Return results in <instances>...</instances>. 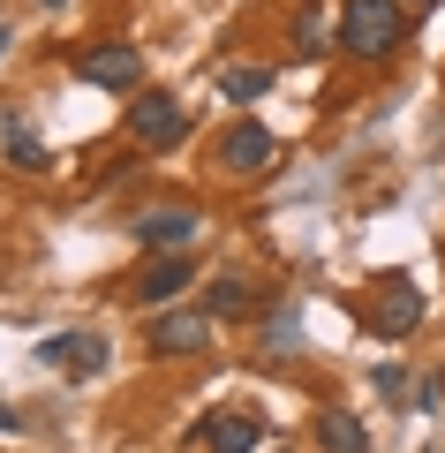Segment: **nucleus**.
Returning a JSON list of instances; mask_svg holds the SVG:
<instances>
[{"instance_id": "423d86ee", "label": "nucleus", "mask_w": 445, "mask_h": 453, "mask_svg": "<svg viewBox=\"0 0 445 453\" xmlns=\"http://www.w3.org/2000/svg\"><path fill=\"white\" fill-rule=\"evenodd\" d=\"M76 68H83V83H98V91H136L143 83V53L136 46H91Z\"/></svg>"}, {"instance_id": "a211bd4d", "label": "nucleus", "mask_w": 445, "mask_h": 453, "mask_svg": "<svg viewBox=\"0 0 445 453\" xmlns=\"http://www.w3.org/2000/svg\"><path fill=\"white\" fill-rule=\"evenodd\" d=\"M0 431H23V416H16V408H8V401H0Z\"/></svg>"}, {"instance_id": "f257e3e1", "label": "nucleus", "mask_w": 445, "mask_h": 453, "mask_svg": "<svg viewBox=\"0 0 445 453\" xmlns=\"http://www.w3.org/2000/svg\"><path fill=\"white\" fill-rule=\"evenodd\" d=\"M400 38H408V8H400V0H348V8H340V46H348L355 61H385Z\"/></svg>"}, {"instance_id": "f3484780", "label": "nucleus", "mask_w": 445, "mask_h": 453, "mask_svg": "<svg viewBox=\"0 0 445 453\" xmlns=\"http://www.w3.org/2000/svg\"><path fill=\"white\" fill-rule=\"evenodd\" d=\"M370 386H378V393H385V401H400V386H408V378H400V371H393V363H378V378H370Z\"/></svg>"}, {"instance_id": "39448f33", "label": "nucleus", "mask_w": 445, "mask_h": 453, "mask_svg": "<svg viewBox=\"0 0 445 453\" xmlns=\"http://www.w3.org/2000/svg\"><path fill=\"white\" fill-rule=\"evenodd\" d=\"M196 226H204V219H196L189 204H159V211H143V219H136V242L151 250V257H159V250H166V257H181V250L196 242Z\"/></svg>"}, {"instance_id": "0eeeda50", "label": "nucleus", "mask_w": 445, "mask_h": 453, "mask_svg": "<svg viewBox=\"0 0 445 453\" xmlns=\"http://www.w3.org/2000/svg\"><path fill=\"white\" fill-rule=\"evenodd\" d=\"M211 340V310H166L151 318V356H196Z\"/></svg>"}, {"instance_id": "aec40b11", "label": "nucleus", "mask_w": 445, "mask_h": 453, "mask_svg": "<svg viewBox=\"0 0 445 453\" xmlns=\"http://www.w3.org/2000/svg\"><path fill=\"white\" fill-rule=\"evenodd\" d=\"M0 53H8V23H0Z\"/></svg>"}, {"instance_id": "412c9836", "label": "nucleus", "mask_w": 445, "mask_h": 453, "mask_svg": "<svg viewBox=\"0 0 445 453\" xmlns=\"http://www.w3.org/2000/svg\"><path fill=\"white\" fill-rule=\"evenodd\" d=\"M46 8H68V0H46Z\"/></svg>"}, {"instance_id": "4468645a", "label": "nucleus", "mask_w": 445, "mask_h": 453, "mask_svg": "<svg viewBox=\"0 0 445 453\" xmlns=\"http://www.w3.org/2000/svg\"><path fill=\"white\" fill-rule=\"evenodd\" d=\"M8 159H16V166H31V174H38V166H46V144H38V136L23 129V121H8Z\"/></svg>"}, {"instance_id": "9b49d317", "label": "nucleus", "mask_w": 445, "mask_h": 453, "mask_svg": "<svg viewBox=\"0 0 445 453\" xmlns=\"http://www.w3.org/2000/svg\"><path fill=\"white\" fill-rule=\"evenodd\" d=\"M318 446L325 453H370V431L348 416V408H333V416H318Z\"/></svg>"}, {"instance_id": "f03ea898", "label": "nucleus", "mask_w": 445, "mask_h": 453, "mask_svg": "<svg viewBox=\"0 0 445 453\" xmlns=\"http://www.w3.org/2000/svg\"><path fill=\"white\" fill-rule=\"evenodd\" d=\"M128 136H136L143 151H166L189 136V106H181L174 91H143L136 106H128Z\"/></svg>"}, {"instance_id": "6e6552de", "label": "nucleus", "mask_w": 445, "mask_h": 453, "mask_svg": "<svg viewBox=\"0 0 445 453\" xmlns=\"http://www.w3.org/2000/svg\"><path fill=\"white\" fill-rule=\"evenodd\" d=\"M370 325H378L385 340L415 333V325H423V288H415V280H385V295H378V310H370Z\"/></svg>"}, {"instance_id": "dca6fc26", "label": "nucleus", "mask_w": 445, "mask_h": 453, "mask_svg": "<svg viewBox=\"0 0 445 453\" xmlns=\"http://www.w3.org/2000/svg\"><path fill=\"white\" fill-rule=\"evenodd\" d=\"M415 408H423V416H438V408H445V371H430V378H423V393H415Z\"/></svg>"}, {"instance_id": "1a4fd4ad", "label": "nucleus", "mask_w": 445, "mask_h": 453, "mask_svg": "<svg viewBox=\"0 0 445 453\" xmlns=\"http://www.w3.org/2000/svg\"><path fill=\"white\" fill-rule=\"evenodd\" d=\"M181 288H189V257H159V265H143V273L128 280V295H136L143 310H166Z\"/></svg>"}, {"instance_id": "20e7f679", "label": "nucleus", "mask_w": 445, "mask_h": 453, "mask_svg": "<svg viewBox=\"0 0 445 453\" xmlns=\"http://www.w3.org/2000/svg\"><path fill=\"white\" fill-rule=\"evenodd\" d=\"M38 363L68 371V378H98L106 371V333H53V340H38Z\"/></svg>"}, {"instance_id": "2eb2a0df", "label": "nucleus", "mask_w": 445, "mask_h": 453, "mask_svg": "<svg viewBox=\"0 0 445 453\" xmlns=\"http://www.w3.org/2000/svg\"><path fill=\"white\" fill-rule=\"evenodd\" d=\"M295 53H310V61L325 53V23H318V16H303V23H295Z\"/></svg>"}, {"instance_id": "9d476101", "label": "nucleus", "mask_w": 445, "mask_h": 453, "mask_svg": "<svg viewBox=\"0 0 445 453\" xmlns=\"http://www.w3.org/2000/svg\"><path fill=\"white\" fill-rule=\"evenodd\" d=\"M257 438H265V423H257V416H211L204 423V446L211 453H257Z\"/></svg>"}, {"instance_id": "f8f14e48", "label": "nucleus", "mask_w": 445, "mask_h": 453, "mask_svg": "<svg viewBox=\"0 0 445 453\" xmlns=\"http://www.w3.org/2000/svg\"><path fill=\"white\" fill-rule=\"evenodd\" d=\"M204 310H211V318H249L257 295H249V280H211V288H204Z\"/></svg>"}, {"instance_id": "ddd939ff", "label": "nucleus", "mask_w": 445, "mask_h": 453, "mask_svg": "<svg viewBox=\"0 0 445 453\" xmlns=\"http://www.w3.org/2000/svg\"><path fill=\"white\" fill-rule=\"evenodd\" d=\"M219 91H226V98H265V91H272V68H226Z\"/></svg>"}, {"instance_id": "7ed1b4c3", "label": "nucleus", "mask_w": 445, "mask_h": 453, "mask_svg": "<svg viewBox=\"0 0 445 453\" xmlns=\"http://www.w3.org/2000/svg\"><path fill=\"white\" fill-rule=\"evenodd\" d=\"M272 159H280V136H272L265 121H234V129L219 136V166H226V174H242V181L265 174Z\"/></svg>"}, {"instance_id": "6ab92c4d", "label": "nucleus", "mask_w": 445, "mask_h": 453, "mask_svg": "<svg viewBox=\"0 0 445 453\" xmlns=\"http://www.w3.org/2000/svg\"><path fill=\"white\" fill-rule=\"evenodd\" d=\"M423 8H438V0H408V16H423Z\"/></svg>"}]
</instances>
